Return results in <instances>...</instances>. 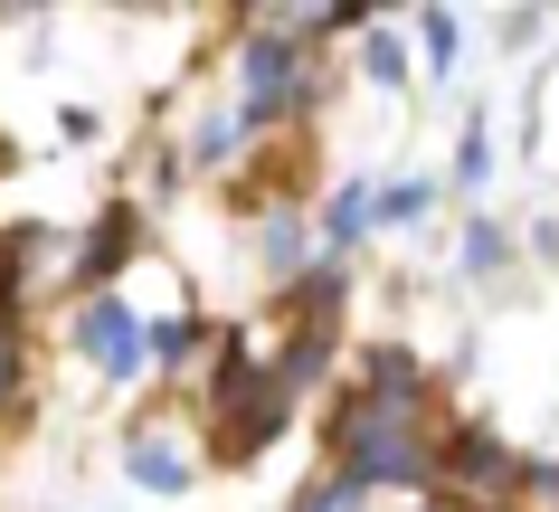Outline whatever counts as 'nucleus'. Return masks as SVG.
<instances>
[{"label":"nucleus","instance_id":"f257e3e1","mask_svg":"<svg viewBox=\"0 0 559 512\" xmlns=\"http://www.w3.org/2000/svg\"><path fill=\"white\" fill-rule=\"evenodd\" d=\"M295 105H304V38L257 29V38H247V105H237V123L265 133V123H285Z\"/></svg>","mask_w":559,"mask_h":512},{"label":"nucleus","instance_id":"f03ea898","mask_svg":"<svg viewBox=\"0 0 559 512\" xmlns=\"http://www.w3.org/2000/svg\"><path fill=\"white\" fill-rule=\"evenodd\" d=\"M67 342H76V352H86V361L105 370V380H143V370H152V323L133 313V303H115V295H105V303H86Z\"/></svg>","mask_w":559,"mask_h":512},{"label":"nucleus","instance_id":"7ed1b4c3","mask_svg":"<svg viewBox=\"0 0 559 512\" xmlns=\"http://www.w3.org/2000/svg\"><path fill=\"white\" fill-rule=\"evenodd\" d=\"M20 380H29V332H20V257L0 247V418L20 408Z\"/></svg>","mask_w":559,"mask_h":512},{"label":"nucleus","instance_id":"20e7f679","mask_svg":"<svg viewBox=\"0 0 559 512\" xmlns=\"http://www.w3.org/2000/svg\"><path fill=\"white\" fill-rule=\"evenodd\" d=\"M123 465H133V484H143V493H190V446H180V437H162V427H143V437L123 446Z\"/></svg>","mask_w":559,"mask_h":512},{"label":"nucleus","instance_id":"39448f33","mask_svg":"<svg viewBox=\"0 0 559 512\" xmlns=\"http://www.w3.org/2000/svg\"><path fill=\"white\" fill-rule=\"evenodd\" d=\"M133 247H143V218H133V200H115V210L95 218V238H86V275H123Z\"/></svg>","mask_w":559,"mask_h":512},{"label":"nucleus","instance_id":"423d86ee","mask_svg":"<svg viewBox=\"0 0 559 512\" xmlns=\"http://www.w3.org/2000/svg\"><path fill=\"white\" fill-rule=\"evenodd\" d=\"M370 228H380V190H370V181L332 190V210H323V238H332V247H352V238H370Z\"/></svg>","mask_w":559,"mask_h":512},{"label":"nucleus","instance_id":"0eeeda50","mask_svg":"<svg viewBox=\"0 0 559 512\" xmlns=\"http://www.w3.org/2000/svg\"><path fill=\"white\" fill-rule=\"evenodd\" d=\"M455 266H465V275H502V266H512V238H502L493 218H474V228H465V257H455Z\"/></svg>","mask_w":559,"mask_h":512},{"label":"nucleus","instance_id":"6e6552de","mask_svg":"<svg viewBox=\"0 0 559 512\" xmlns=\"http://www.w3.org/2000/svg\"><path fill=\"white\" fill-rule=\"evenodd\" d=\"M237 143H247V123H237V115H200V123H190V162H228Z\"/></svg>","mask_w":559,"mask_h":512},{"label":"nucleus","instance_id":"1a4fd4ad","mask_svg":"<svg viewBox=\"0 0 559 512\" xmlns=\"http://www.w3.org/2000/svg\"><path fill=\"white\" fill-rule=\"evenodd\" d=\"M427 210H437V181H389L380 190V218H389V228H408V218H427Z\"/></svg>","mask_w":559,"mask_h":512},{"label":"nucleus","instance_id":"9d476101","mask_svg":"<svg viewBox=\"0 0 559 512\" xmlns=\"http://www.w3.org/2000/svg\"><path fill=\"white\" fill-rule=\"evenodd\" d=\"M417 48H427V67H455V10H427V20H417Z\"/></svg>","mask_w":559,"mask_h":512},{"label":"nucleus","instance_id":"9b49d317","mask_svg":"<svg viewBox=\"0 0 559 512\" xmlns=\"http://www.w3.org/2000/svg\"><path fill=\"white\" fill-rule=\"evenodd\" d=\"M455 181H493V133L465 123V152H455Z\"/></svg>","mask_w":559,"mask_h":512},{"label":"nucleus","instance_id":"f8f14e48","mask_svg":"<svg viewBox=\"0 0 559 512\" xmlns=\"http://www.w3.org/2000/svg\"><path fill=\"white\" fill-rule=\"evenodd\" d=\"M360 67H370V76H380V86H399V76H408V58H399V38H360Z\"/></svg>","mask_w":559,"mask_h":512}]
</instances>
